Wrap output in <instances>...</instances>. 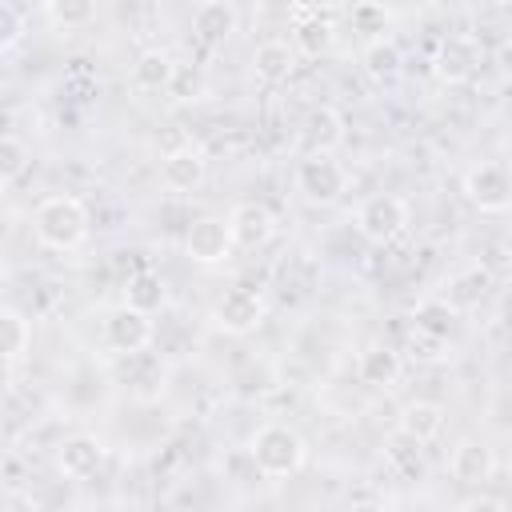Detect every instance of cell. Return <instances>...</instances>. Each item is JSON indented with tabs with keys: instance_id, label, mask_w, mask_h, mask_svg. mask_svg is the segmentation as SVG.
<instances>
[{
	"instance_id": "cell-6",
	"label": "cell",
	"mask_w": 512,
	"mask_h": 512,
	"mask_svg": "<svg viewBox=\"0 0 512 512\" xmlns=\"http://www.w3.org/2000/svg\"><path fill=\"white\" fill-rule=\"evenodd\" d=\"M232 232H228V220H220V216H200V220H192L188 224V232H184V252H188V260H196V264H224L228 256H232Z\"/></svg>"
},
{
	"instance_id": "cell-21",
	"label": "cell",
	"mask_w": 512,
	"mask_h": 512,
	"mask_svg": "<svg viewBox=\"0 0 512 512\" xmlns=\"http://www.w3.org/2000/svg\"><path fill=\"white\" fill-rule=\"evenodd\" d=\"M296 68V48L284 44V40H264L256 52H252V76L260 84H280L288 80Z\"/></svg>"
},
{
	"instance_id": "cell-31",
	"label": "cell",
	"mask_w": 512,
	"mask_h": 512,
	"mask_svg": "<svg viewBox=\"0 0 512 512\" xmlns=\"http://www.w3.org/2000/svg\"><path fill=\"white\" fill-rule=\"evenodd\" d=\"M384 24H388V12L380 4H356L352 8V28L356 32H384Z\"/></svg>"
},
{
	"instance_id": "cell-1",
	"label": "cell",
	"mask_w": 512,
	"mask_h": 512,
	"mask_svg": "<svg viewBox=\"0 0 512 512\" xmlns=\"http://www.w3.org/2000/svg\"><path fill=\"white\" fill-rule=\"evenodd\" d=\"M32 232L48 252H76L88 240V208L76 196H48L32 212Z\"/></svg>"
},
{
	"instance_id": "cell-2",
	"label": "cell",
	"mask_w": 512,
	"mask_h": 512,
	"mask_svg": "<svg viewBox=\"0 0 512 512\" xmlns=\"http://www.w3.org/2000/svg\"><path fill=\"white\" fill-rule=\"evenodd\" d=\"M248 456H252V464H256L264 476L288 480V476H296V472L304 468L308 444H304V436H300L296 428L272 420V424L256 428V436H252V444H248Z\"/></svg>"
},
{
	"instance_id": "cell-34",
	"label": "cell",
	"mask_w": 512,
	"mask_h": 512,
	"mask_svg": "<svg viewBox=\"0 0 512 512\" xmlns=\"http://www.w3.org/2000/svg\"><path fill=\"white\" fill-rule=\"evenodd\" d=\"M500 324H504V328H512V288L500 296Z\"/></svg>"
},
{
	"instance_id": "cell-24",
	"label": "cell",
	"mask_w": 512,
	"mask_h": 512,
	"mask_svg": "<svg viewBox=\"0 0 512 512\" xmlns=\"http://www.w3.org/2000/svg\"><path fill=\"white\" fill-rule=\"evenodd\" d=\"M0 328H4V360H8V376L16 372V364L28 356L32 348V320L20 312V308H4L0 312Z\"/></svg>"
},
{
	"instance_id": "cell-28",
	"label": "cell",
	"mask_w": 512,
	"mask_h": 512,
	"mask_svg": "<svg viewBox=\"0 0 512 512\" xmlns=\"http://www.w3.org/2000/svg\"><path fill=\"white\" fill-rule=\"evenodd\" d=\"M452 316H456V312H452L444 300H424V304L416 308V328L448 340V332H452Z\"/></svg>"
},
{
	"instance_id": "cell-10",
	"label": "cell",
	"mask_w": 512,
	"mask_h": 512,
	"mask_svg": "<svg viewBox=\"0 0 512 512\" xmlns=\"http://www.w3.org/2000/svg\"><path fill=\"white\" fill-rule=\"evenodd\" d=\"M464 196L480 212H504L512 208V176L500 164H480L464 176Z\"/></svg>"
},
{
	"instance_id": "cell-36",
	"label": "cell",
	"mask_w": 512,
	"mask_h": 512,
	"mask_svg": "<svg viewBox=\"0 0 512 512\" xmlns=\"http://www.w3.org/2000/svg\"><path fill=\"white\" fill-rule=\"evenodd\" d=\"M500 60H504V72L512 76V48H504V56H500Z\"/></svg>"
},
{
	"instance_id": "cell-16",
	"label": "cell",
	"mask_w": 512,
	"mask_h": 512,
	"mask_svg": "<svg viewBox=\"0 0 512 512\" xmlns=\"http://www.w3.org/2000/svg\"><path fill=\"white\" fill-rule=\"evenodd\" d=\"M492 272L484 268V264H472V268H464V272H456L452 280H448V288H444V304L452 308V312H468V308H476L484 296H488V288H492Z\"/></svg>"
},
{
	"instance_id": "cell-13",
	"label": "cell",
	"mask_w": 512,
	"mask_h": 512,
	"mask_svg": "<svg viewBox=\"0 0 512 512\" xmlns=\"http://www.w3.org/2000/svg\"><path fill=\"white\" fill-rule=\"evenodd\" d=\"M448 472L460 480V484H484L492 472H496V452L488 440H476V436H464L452 456H448Z\"/></svg>"
},
{
	"instance_id": "cell-15",
	"label": "cell",
	"mask_w": 512,
	"mask_h": 512,
	"mask_svg": "<svg viewBox=\"0 0 512 512\" xmlns=\"http://www.w3.org/2000/svg\"><path fill=\"white\" fill-rule=\"evenodd\" d=\"M480 44L472 40V36H448V40H440V48H436V76L440 80H448V84H460V80H468L472 72H476V64H480Z\"/></svg>"
},
{
	"instance_id": "cell-12",
	"label": "cell",
	"mask_w": 512,
	"mask_h": 512,
	"mask_svg": "<svg viewBox=\"0 0 512 512\" xmlns=\"http://www.w3.org/2000/svg\"><path fill=\"white\" fill-rule=\"evenodd\" d=\"M300 144L308 156H332L340 144H344V116L332 108V104H320L304 116V128H300Z\"/></svg>"
},
{
	"instance_id": "cell-17",
	"label": "cell",
	"mask_w": 512,
	"mask_h": 512,
	"mask_svg": "<svg viewBox=\"0 0 512 512\" xmlns=\"http://www.w3.org/2000/svg\"><path fill=\"white\" fill-rule=\"evenodd\" d=\"M356 372L372 388H392L400 380V372H404V356L392 344H368L360 352V360H356Z\"/></svg>"
},
{
	"instance_id": "cell-14",
	"label": "cell",
	"mask_w": 512,
	"mask_h": 512,
	"mask_svg": "<svg viewBox=\"0 0 512 512\" xmlns=\"http://www.w3.org/2000/svg\"><path fill=\"white\" fill-rule=\"evenodd\" d=\"M100 460H104V444H100L96 436H88V432L64 436L60 448H56V468H60V476H68V480L92 476V472L100 468Z\"/></svg>"
},
{
	"instance_id": "cell-18",
	"label": "cell",
	"mask_w": 512,
	"mask_h": 512,
	"mask_svg": "<svg viewBox=\"0 0 512 512\" xmlns=\"http://www.w3.org/2000/svg\"><path fill=\"white\" fill-rule=\"evenodd\" d=\"M236 8L228 4V0H204V4H196V12H192V32L204 40V44H224L232 32H236Z\"/></svg>"
},
{
	"instance_id": "cell-8",
	"label": "cell",
	"mask_w": 512,
	"mask_h": 512,
	"mask_svg": "<svg viewBox=\"0 0 512 512\" xmlns=\"http://www.w3.org/2000/svg\"><path fill=\"white\" fill-rule=\"evenodd\" d=\"M204 176H208V152L200 144H192V140L176 144L160 160V180H164L168 192H192V188L204 184Z\"/></svg>"
},
{
	"instance_id": "cell-7",
	"label": "cell",
	"mask_w": 512,
	"mask_h": 512,
	"mask_svg": "<svg viewBox=\"0 0 512 512\" xmlns=\"http://www.w3.org/2000/svg\"><path fill=\"white\" fill-rule=\"evenodd\" d=\"M228 232H232V244L244 248V252H256L272 240L276 232V216L268 204L260 200H240L232 212H228Z\"/></svg>"
},
{
	"instance_id": "cell-25",
	"label": "cell",
	"mask_w": 512,
	"mask_h": 512,
	"mask_svg": "<svg viewBox=\"0 0 512 512\" xmlns=\"http://www.w3.org/2000/svg\"><path fill=\"white\" fill-rule=\"evenodd\" d=\"M364 72H368L372 80H380V84L396 80V76L404 72V52H400V44L388 40V36L368 40V48H364Z\"/></svg>"
},
{
	"instance_id": "cell-19",
	"label": "cell",
	"mask_w": 512,
	"mask_h": 512,
	"mask_svg": "<svg viewBox=\"0 0 512 512\" xmlns=\"http://www.w3.org/2000/svg\"><path fill=\"white\" fill-rule=\"evenodd\" d=\"M176 60L164 52V48H144L132 64V84L140 92H168L176 84Z\"/></svg>"
},
{
	"instance_id": "cell-32",
	"label": "cell",
	"mask_w": 512,
	"mask_h": 512,
	"mask_svg": "<svg viewBox=\"0 0 512 512\" xmlns=\"http://www.w3.org/2000/svg\"><path fill=\"white\" fill-rule=\"evenodd\" d=\"M480 264L496 276L500 268H508V264H512V248H508V244H488V252H484V260H480Z\"/></svg>"
},
{
	"instance_id": "cell-29",
	"label": "cell",
	"mask_w": 512,
	"mask_h": 512,
	"mask_svg": "<svg viewBox=\"0 0 512 512\" xmlns=\"http://www.w3.org/2000/svg\"><path fill=\"white\" fill-rule=\"evenodd\" d=\"M408 356H412L416 364H440V360H448V340L412 328V336H408Z\"/></svg>"
},
{
	"instance_id": "cell-5",
	"label": "cell",
	"mask_w": 512,
	"mask_h": 512,
	"mask_svg": "<svg viewBox=\"0 0 512 512\" xmlns=\"http://www.w3.org/2000/svg\"><path fill=\"white\" fill-rule=\"evenodd\" d=\"M296 192L308 204H336L348 192V172L332 156H304L296 164Z\"/></svg>"
},
{
	"instance_id": "cell-3",
	"label": "cell",
	"mask_w": 512,
	"mask_h": 512,
	"mask_svg": "<svg viewBox=\"0 0 512 512\" xmlns=\"http://www.w3.org/2000/svg\"><path fill=\"white\" fill-rule=\"evenodd\" d=\"M408 224V204L392 192H376V196H364L360 208H356V232L372 244H392Z\"/></svg>"
},
{
	"instance_id": "cell-11",
	"label": "cell",
	"mask_w": 512,
	"mask_h": 512,
	"mask_svg": "<svg viewBox=\"0 0 512 512\" xmlns=\"http://www.w3.org/2000/svg\"><path fill=\"white\" fill-rule=\"evenodd\" d=\"M292 48L300 56H324L332 48V20L312 4H292Z\"/></svg>"
},
{
	"instance_id": "cell-26",
	"label": "cell",
	"mask_w": 512,
	"mask_h": 512,
	"mask_svg": "<svg viewBox=\"0 0 512 512\" xmlns=\"http://www.w3.org/2000/svg\"><path fill=\"white\" fill-rule=\"evenodd\" d=\"M28 164H32V152H28V144L20 140V136H4L0 140V184L8 188V184H16L24 172H28Z\"/></svg>"
},
{
	"instance_id": "cell-33",
	"label": "cell",
	"mask_w": 512,
	"mask_h": 512,
	"mask_svg": "<svg viewBox=\"0 0 512 512\" xmlns=\"http://www.w3.org/2000/svg\"><path fill=\"white\" fill-rule=\"evenodd\" d=\"M460 512H508V508H504V500L480 492V496H468V500L460 504Z\"/></svg>"
},
{
	"instance_id": "cell-27",
	"label": "cell",
	"mask_w": 512,
	"mask_h": 512,
	"mask_svg": "<svg viewBox=\"0 0 512 512\" xmlns=\"http://www.w3.org/2000/svg\"><path fill=\"white\" fill-rule=\"evenodd\" d=\"M44 16L60 28H80V24L96 20V4L92 0H52V4H44Z\"/></svg>"
},
{
	"instance_id": "cell-30",
	"label": "cell",
	"mask_w": 512,
	"mask_h": 512,
	"mask_svg": "<svg viewBox=\"0 0 512 512\" xmlns=\"http://www.w3.org/2000/svg\"><path fill=\"white\" fill-rule=\"evenodd\" d=\"M24 36V16L16 12V4L0 0V52H12Z\"/></svg>"
},
{
	"instance_id": "cell-23",
	"label": "cell",
	"mask_w": 512,
	"mask_h": 512,
	"mask_svg": "<svg viewBox=\"0 0 512 512\" xmlns=\"http://www.w3.org/2000/svg\"><path fill=\"white\" fill-rule=\"evenodd\" d=\"M384 464L400 476V480H424L428 464H424V444H416L412 436L396 432L388 444H384Z\"/></svg>"
},
{
	"instance_id": "cell-35",
	"label": "cell",
	"mask_w": 512,
	"mask_h": 512,
	"mask_svg": "<svg viewBox=\"0 0 512 512\" xmlns=\"http://www.w3.org/2000/svg\"><path fill=\"white\" fill-rule=\"evenodd\" d=\"M352 512H388V508L376 504V500H360V504H352Z\"/></svg>"
},
{
	"instance_id": "cell-9",
	"label": "cell",
	"mask_w": 512,
	"mask_h": 512,
	"mask_svg": "<svg viewBox=\"0 0 512 512\" xmlns=\"http://www.w3.org/2000/svg\"><path fill=\"white\" fill-rule=\"evenodd\" d=\"M152 320L144 316V312H136V308H116L108 320H104V340H108V348L116 352V356H140L148 344H152Z\"/></svg>"
},
{
	"instance_id": "cell-20",
	"label": "cell",
	"mask_w": 512,
	"mask_h": 512,
	"mask_svg": "<svg viewBox=\"0 0 512 512\" xmlns=\"http://www.w3.org/2000/svg\"><path fill=\"white\" fill-rule=\"evenodd\" d=\"M444 420H448V412L436 400H412V404L400 408V432L412 436L416 444L436 440L444 432Z\"/></svg>"
},
{
	"instance_id": "cell-22",
	"label": "cell",
	"mask_w": 512,
	"mask_h": 512,
	"mask_svg": "<svg viewBox=\"0 0 512 512\" xmlns=\"http://www.w3.org/2000/svg\"><path fill=\"white\" fill-rule=\"evenodd\" d=\"M124 304H128V308H136V312H144V316L160 312V308L168 304V284H164V276H160V272H152V268L132 272V276H128V284H124Z\"/></svg>"
},
{
	"instance_id": "cell-4",
	"label": "cell",
	"mask_w": 512,
	"mask_h": 512,
	"mask_svg": "<svg viewBox=\"0 0 512 512\" xmlns=\"http://www.w3.org/2000/svg\"><path fill=\"white\" fill-rule=\"evenodd\" d=\"M212 324L228 336H248L264 324V300L260 292L244 288V284H232L224 288L216 300H212Z\"/></svg>"
}]
</instances>
